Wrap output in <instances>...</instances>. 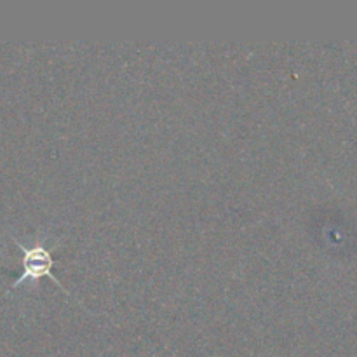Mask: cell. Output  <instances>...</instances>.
Masks as SVG:
<instances>
[{
    "instance_id": "6da1fadb",
    "label": "cell",
    "mask_w": 357,
    "mask_h": 357,
    "mask_svg": "<svg viewBox=\"0 0 357 357\" xmlns=\"http://www.w3.org/2000/svg\"><path fill=\"white\" fill-rule=\"evenodd\" d=\"M10 239L16 243V246L20 248L21 253H23V272H21L20 278L10 284V289L20 288V286L23 284L35 286L42 278H47L51 279L52 282H56V284H58L66 295H70L68 289H66L65 286L61 284V281L52 274V268H54L56 260H54V255H52V248H49L47 244H45V241H47L45 237L37 239L33 244H30V246L20 243V239L14 236L10 237Z\"/></svg>"
}]
</instances>
